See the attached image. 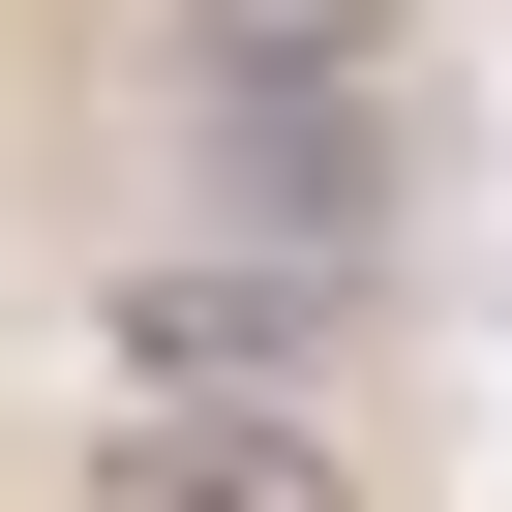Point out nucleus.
Instances as JSON below:
<instances>
[{
    "mask_svg": "<svg viewBox=\"0 0 512 512\" xmlns=\"http://www.w3.org/2000/svg\"><path fill=\"white\" fill-rule=\"evenodd\" d=\"M332 332H362V272H302V241H151L121 272V392L151 422H302Z\"/></svg>",
    "mask_w": 512,
    "mask_h": 512,
    "instance_id": "f257e3e1",
    "label": "nucleus"
},
{
    "mask_svg": "<svg viewBox=\"0 0 512 512\" xmlns=\"http://www.w3.org/2000/svg\"><path fill=\"white\" fill-rule=\"evenodd\" d=\"M91 512H362L332 422H91Z\"/></svg>",
    "mask_w": 512,
    "mask_h": 512,
    "instance_id": "7ed1b4c3",
    "label": "nucleus"
},
{
    "mask_svg": "<svg viewBox=\"0 0 512 512\" xmlns=\"http://www.w3.org/2000/svg\"><path fill=\"white\" fill-rule=\"evenodd\" d=\"M181 91H392V0H181Z\"/></svg>",
    "mask_w": 512,
    "mask_h": 512,
    "instance_id": "20e7f679",
    "label": "nucleus"
},
{
    "mask_svg": "<svg viewBox=\"0 0 512 512\" xmlns=\"http://www.w3.org/2000/svg\"><path fill=\"white\" fill-rule=\"evenodd\" d=\"M181 241H302V272H362V211H392V91H181Z\"/></svg>",
    "mask_w": 512,
    "mask_h": 512,
    "instance_id": "f03ea898",
    "label": "nucleus"
}]
</instances>
